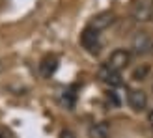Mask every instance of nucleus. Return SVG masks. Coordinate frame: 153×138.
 Segmentation results:
<instances>
[{
  "mask_svg": "<svg viewBox=\"0 0 153 138\" xmlns=\"http://www.w3.org/2000/svg\"><path fill=\"white\" fill-rule=\"evenodd\" d=\"M80 45L84 49H86V52H90V54H99L101 52V37H99V32H95L94 28L86 26L84 28V32L80 34Z\"/></svg>",
  "mask_w": 153,
  "mask_h": 138,
  "instance_id": "obj_3",
  "label": "nucleus"
},
{
  "mask_svg": "<svg viewBox=\"0 0 153 138\" xmlns=\"http://www.w3.org/2000/svg\"><path fill=\"white\" fill-rule=\"evenodd\" d=\"M58 138H76V134L71 131V129H64L62 133H60V136Z\"/></svg>",
  "mask_w": 153,
  "mask_h": 138,
  "instance_id": "obj_12",
  "label": "nucleus"
},
{
  "mask_svg": "<svg viewBox=\"0 0 153 138\" xmlns=\"http://www.w3.org/2000/svg\"><path fill=\"white\" fill-rule=\"evenodd\" d=\"M116 21V17H114V13L112 11H101V13H97L94 19L90 21V28H94L95 32H101V30H106L112 22Z\"/></svg>",
  "mask_w": 153,
  "mask_h": 138,
  "instance_id": "obj_6",
  "label": "nucleus"
},
{
  "mask_svg": "<svg viewBox=\"0 0 153 138\" xmlns=\"http://www.w3.org/2000/svg\"><path fill=\"white\" fill-rule=\"evenodd\" d=\"M148 73H149V65L148 64H142V65H138L133 71V80H144L148 76Z\"/></svg>",
  "mask_w": 153,
  "mask_h": 138,
  "instance_id": "obj_11",
  "label": "nucleus"
},
{
  "mask_svg": "<svg viewBox=\"0 0 153 138\" xmlns=\"http://www.w3.org/2000/svg\"><path fill=\"white\" fill-rule=\"evenodd\" d=\"M148 101H149V99H148L146 91L136 90V88L127 91V103H129V106H131L134 112H144L148 108Z\"/></svg>",
  "mask_w": 153,
  "mask_h": 138,
  "instance_id": "obj_5",
  "label": "nucleus"
},
{
  "mask_svg": "<svg viewBox=\"0 0 153 138\" xmlns=\"http://www.w3.org/2000/svg\"><path fill=\"white\" fill-rule=\"evenodd\" d=\"M75 99H76V95L73 93V90H65L64 93H62V105L65 106L67 110H73V106H75Z\"/></svg>",
  "mask_w": 153,
  "mask_h": 138,
  "instance_id": "obj_10",
  "label": "nucleus"
},
{
  "mask_svg": "<svg viewBox=\"0 0 153 138\" xmlns=\"http://www.w3.org/2000/svg\"><path fill=\"white\" fill-rule=\"evenodd\" d=\"M2 69H4V64H2V60H0V73H2Z\"/></svg>",
  "mask_w": 153,
  "mask_h": 138,
  "instance_id": "obj_14",
  "label": "nucleus"
},
{
  "mask_svg": "<svg viewBox=\"0 0 153 138\" xmlns=\"http://www.w3.org/2000/svg\"><path fill=\"white\" fill-rule=\"evenodd\" d=\"M58 69V58L56 56H45L39 64V73L43 79H51V75Z\"/></svg>",
  "mask_w": 153,
  "mask_h": 138,
  "instance_id": "obj_8",
  "label": "nucleus"
},
{
  "mask_svg": "<svg viewBox=\"0 0 153 138\" xmlns=\"http://www.w3.org/2000/svg\"><path fill=\"white\" fill-rule=\"evenodd\" d=\"M88 136L90 138H108L110 136V127H108V123H106V121H97V123L90 125Z\"/></svg>",
  "mask_w": 153,
  "mask_h": 138,
  "instance_id": "obj_9",
  "label": "nucleus"
},
{
  "mask_svg": "<svg viewBox=\"0 0 153 138\" xmlns=\"http://www.w3.org/2000/svg\"><path fill=\"white\" fill-rule=\"evenodd\" d=\"M151 91H153V84H151Z\"/></svg>",
  "mask_w": 153,
  "mask_h": 138,
  "instance_id": "obj_16",
  "label": "nucleus"
},
{
  "mask_svg": "<svg viewBox=\"0 0 153 138\" xmlns=\"http://www.w3.org/2000/svg\"><path fill=\"white\" fill-rule=\"evenodd\" d=\"M99 79H101L105 84H108L110 88H118L121 86V73L120 71H114V69H110L108 65H103L101 69H99Z\"/></svg>",
  "mask_w": 153,
  "mask_h": 138,
  "instance_id": "obj_7",
  "label": "nucleus"
},
{
  "mask_svg": "<svg viewBox=\"0 0 153 138\" xmlns=\"http://www.w3.org/2000/svg\"><path fill=\"white\" fill-rule=\"evenodd\" d=\"M0 138H6V134H4V133H2V131H0Z\"/></svg>",
  "mask_w": 153,
  "mask_h": 138,
  "instance_id": "obj_15",
  "label": "nucleus"
},
{
  "mask_svg": "<svg viewBox=\"0 0 153 138\" xmlns=\"http://www.w3.org/2000/svg\"><path fill=\"white\" fill-rule=\"evenodd\" d=\"M148 121H149V125L153 127V110H151V112L148 114Z\"/></svg>",
  "mask_w": 153,
  "mask_h": 138,
  "instance_id": "obj_13",
  "label": "nucleus"
},
{
  "mask_svg": "<svg viewBox=\"0 0 153 138\" xmlns=\"http://www.w3.org/2000/svg\"><path fill=\"white\" fill-rule=\"evenodd\" d=\"M131 15L136 22H149L153 19V0H136Z\"/></svg>",
  "mask_w": 153,
  "mask_h": 138,
  "instance_id": "obj_4",
  "label": "nucleus"
},
{
  "mask_svg": "<svg viewBox=\"0 0 153 138\" xmlns=\"http://www.w3.org/2000/svg\"><path fill=\"white\" fill-rule=\"evenodd\" d=\"M131 58H133V54H131L129 49H116V50L110 52V56H108L105 65H108L110 69H114V71L121 73L129 64H131Z\"/></svg>",
  "mask_w": 153,
  "mask_h": 138,
  "instance_id": "obj_2",
  "label": "nucleus"
},
{
  "mask_svg": "<svg viewBox=\"0 0 153 138\" xmlns=\"http://www.w3.org/2000/svg\"><path fill=\"white\" fill-rule=\"evenodd\" d=\"M148 52H153V39L148 32H136L131 39V54L144 56Z\"/></svg>",
  "mask_w": 153,
  "mask_h": 138,
  "instance_id": "obj_1",
  "label": "nucleus"
}]
</instances>
